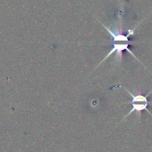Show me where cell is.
I'll return each instance as SVG.
<instances>
[{"instance_id":"cell-2","label":"cell","mask_w":152,"mask_h":152,"mask_svg":"<svg viewBox=\"0 0 152 152\" xmlns=\"http://www.w3.org/2000/svg\"><path fill=\"white\" fill-rule=\"evenodd\" d=\"M126 104L132 105V109H131L130 111L124 117L123 121L126 120V119L132 113H134V112H135L136 115H137V117H139V118H141L142 112V111H147L149 114H151L152 116V113L148 110V107H149V105L151 104V103H149V102H126Z\"/></svg>"},{"instance_id":"cell-1","label":"cell","mask_w":152,"mask_h":152,"mask_svg":"<svg viewBox=\"0 0 152 152\" xmlns=\"http://www.w3.org/2000/svg\"><path fill=\"white\" fill-rule=\"evenodd\" d=\"M101 23L103 26V28L109 32L110 37H112V48L109 52V53L106 55V57L100 62V64L98 66H100L104 61H106L113 53H116V60L118 61L119 62H121L122 59H123V53H124V51L128 52L130 54L133 55V57H134L137 61H140V60L135 56V54L129 49V45L131 44L135 43L134 41H131L130 40V37L134 34L135 28H132V29H128L127 30V34H125L124 28H123V14L121 12L118 13V22L117 23V25L115 26L114 28H110L107 27L102 22H101Z\"/></svg>"}]
</instances>
